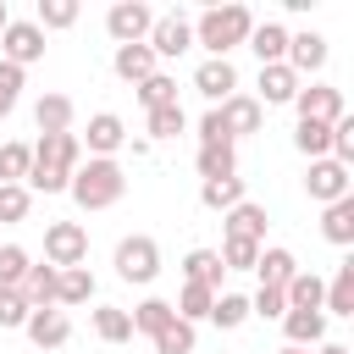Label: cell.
I'll use <instances>...</instances> for the list:
<instances>
[{"mask_svg": "<svg viewBox=\"0 0 354 354\" xmlns=\"http://www.w3.org/2000/svg\"><path fill=\"white\" fill-rule=\"evenodd\" d=\"M83 155V144H77V133H39V144H33V166H28V194L39 188V194H66V183H72V171L83 166L77 160Z\"/></svg>", "mask_w": 354, "mask_h": 354, "instance_id": "cell-1", "label": "cell"}, {"mask_svg": "<svg viewBox=\"0 0 354 354\" xmlns=\"http://www.w3.org/2000/svg\"><path fill=\"white\" fill-rule=\"evenodd\" d=\"M66 194H72L83 210H105V205H116V199L127 194V177H122V166H116V160H88V166H77V171H72Z\"/></svg>", "mask_w": 354, "mask_h": 354, "instance_id": "cell-2", "label": "cell"}, {"mask_svg": "<svg viewBox=\"0 0 354 354\" xmlns=\"http://www.w3.org/2000/svg\"><path fill=\"white\" fill-rule=\"evenodd\" d=\"M249 28H254L249 6H216V11H205L194 22V44H205L210 55H227V50H238L249 39Z\"/></svg>", "mask_w": 354, "mask_h": 354, "instance_id": "cell-3", "label": "cell"}, {"mask_svg": "<svg viewBox=\"0 0 354 354\" xmlns=\"http://www.w3.org/2000/svg\"><path fill=\"white\" fill-rule=\"evenodd\" d=\"M155 271H160V243L149 232H133L116 243V277L122 282H155Z\"/></svg>", "mask_w": 354, "mask_h": 354, "instance_id": "cell-4", "label": "cell"}, {"mask_svg": "<svg viewBox=\"0 0 354 354\" xmlns=\"http://www.w3.org/2000/svg\"><path fill=\"white\" fill-rule=\"evenodd\" d=\"M83 260H88V232H83L77 221H55V227H44V266L66 271V266H83Z\"/></svg>", "mask_w": 354, "mask_h": 354, "instance_id": "cell-5", "label": "cell"}, {"mask_svg": "<svg viewBox=\"0 0 354 354\" xmlns=\"http://www.w3.org/2000/svg\"><path fill=\"white\" fill-rule=\"evenodd\" d=\"M348 166H337L332 155L326 160H310V177H304V194L315 199V205H337V199H348Z\"/></svg>", "mask_w": 354, "mask_h": 354, "instance_id": "cell-6", "label": "cell"}, {"mask_svg": "<svg viewBox=\"0 0 354 354\" xmlns=\"http://www.w3.org/2000/svg\"><path fill=\"white\" fill-rule=\"evenodd\" d=\"M194 88H199L210 105H221V100H232V94H238V66H232L227 55H205V61H199V72H194Z\"/></svg>", "mask_w": 354, "mask_h": 354, "instance_id": "cell-7", "label": "cell"}, {"mask_svg": "<svg viewBox=\"0 0 354 354\" xmlns=\"http://www.w3.org/2000/svg\"><path fill=\"white\" fill-rule=\"evenodd\" d=\"M0 61H11V66H33L39 55H44V33H39V22H6V33H0Z\"/></svg>", "mask_w": 354, "mask_h": 354, "instance_id": "cell-8", "label": "cell"}, {"mask_svg": "<svg viewBox=\"0 0 354 354\" xmlns=\"http://www.w3.org/2000/svg\"><path fill=\"white\" fill-rule=\"evenodd\" d=\"M293 105H299V122H343V94L332 88V83H310V88H299L293 94Z\"/></svg>", "mask_w": 354, "mask_h": 354, "instance_id": "cell-9", "label": "cell"}, {"mask_svg": "<svg viewBox=\"0 0 354 354\" xmlns=\"http://www.w3.org/2000/svg\"><path fill=\"white\" fill-rule=\"evenodd\" d=\"M105 28H111V39H116V44H144V33L155 28V17H149V6H138V0H122V6H111Z\"/></svg>", "mask_w": 354, "mask_h": 354, "instance_id": "cell-10", "label": "cell"}, {"mask_svg": "<svg viewBox=\"0 0 354 354\" xmlns=\"http://www.w3.org/2000/svg\"><path fill=\"white\" fill-rule=\"evenodd\" d=\"M149 50H155V61H160V55L177 61L183 50H194V22H188V17H155V28H149Z\"/></svg>", "mask_w": 354, "mask_h": 354, "instance_id": "cell-11", "label": "cell"}, {"mask_svg": "<svg viewBox=\"0 0 354 354\" xmlns=\"http://www.w3.org/2000/svg\"><path fill=\"white\" fill-rule=\"evenodd\" d=\"M22 332L33 337V348H61L66 337H72V321H66V310H28V321H22Z\"/></svg>", "mask_w": 354, "mask_h": 354, "instance_id": "cell-12", "label": "cell"}, {"mask_svg": "<svg viewBox=\"0 0 354 354\" xmlns=\"http://www.w3.org/2000/svg\"><path fill=\"white\" fill-rule=\"evenodd\" d=\"M216 116H221V127H227L232 144H238L243 133H260V100H254V94H232V100H221Z\"/></svg>", "mask_w": 354, "mask_h": 354, "instance_id": "cell-13", "label": "cell"}, {"mask_svg": "<svg viewBox=\"0 0 354 354\" xmlns=\"http://www.w3.org/2000/svg\"><path fill=\"white\" fill-rule=\"evenodd\" d=\"M122 144H127V127H122V116H116V111L88 116V155H94V160H111Z\"/></svg>", "mask_w": 354, "mask_h": 354, "instance_id": "cell-14", "label": "cell"}, {"mask_svg": "<svg viewBox=\"0 0 354 354\" xmlns=\"http://www.w3.org/2000/svg\"><path fill=\"white\" fill-rule=\"evenodd\" d=\"M282 61L293 66V77L321 72V66H326V39H321V33H288V55H282Z\"/></svg>", "mask_w": 354, "mask_h": 354, "instance_id": "cell-15", "label": "cell"}, {"mask_svg": "<svg viewBox=\"0 0 354 354\" xmlns=\"http://www.w3.org/2000/svg\"><path fill=\"white\" fill-rule=\"evenodd\" d=\"M293 94H299V77H293L288 61L260 66V100H266V105H293Z\"/></svg>", "mask_w": 354, "mask_h": 354, "instance_id": "cell-16", "label": "cell"}, {"mask_svg": "<svg viewBox=\"0 0 354 354\" xmlns=\"http://www.w3.org/2000/svg\"><path fill=\"white\" fill-rule=\"evenodd\" d=\"M55 277H61L55 266H28V277L17 282L22 304H28V310H50V304H55Z\"/></svg>", "mask_w": 354, "mask_h": 354, "instance_id": "cell-17", "label": "cell"}, {"mask_svg": "<svg viewBox=\"0 0 354 354\" xmlns=\"http://www.w3.org/2000/svg\"><path fill=\"white\" fill-rule=\"evenodd\" d=\"M221 221H227V238H238V243H260V238H266V210H260V205H249V199H243V205H232Z\"/></svg>", "mask_w": 354, "mask_h": 354, "instance_id": "cell-18", "label": "cell"}, {"mask_svg": "<svg viewBox=\"0 0 354 354\" xmlns=\"http://www.w3.org/2000/svg\"><path fill=\"white\" fill-rule=\"evenodd\" d=\"M282 332H288L293 348H310V343L326 337V315H321V310H288V315H282Z\"/></svg>", "mask_w": 354, "mask_h": 354, "instance_id": "cell-19", "label": "cell"}, {"mask_svg": "<svg viewBox=\"0 0 354 354\" xmlns=\"http://www.w3.org/2000/svg\"><path fill=\"white\" fill-rule=\"evenodd\" d=\"M249 50L260 55V66L282 61V55H288V28H282V22H254V28H249Z\"/></svg>", "mask_w": 354, "mask_h": 354, "instance_id": "cell-20", "label": "cell"}, {"mask_svg": "<svg viewBox=\"0 0 354 354\" xmlns=\"http://www.w3.org/2000/svg\"><path fill=\"white\" fill-rule=\"evenodd\" d=\"M116 77H127V83L155 77V50L149 44H116Z\"/></svg>", "mask_w": 354, "mask_h": 354, "instance_id": "cell-21", "label": "cell"}, {"mask_svg": "<svg viewBox=\"0 0 354 354\" xmlns=\"http://www.w3.org/2000/svg\"><path fill=\"white\" fill-rule=\"evenodd\" d=\"M33 122L39 133H72V94H44L33 105Z\"/></svg>", "mask_w": 354, "mask_h": 354, "instance_id": "cell-22", "label": "cell"}, {"mask_svg": "<svg viewBox=\"0 0 354 354\" xmlns=\"http://www.w3.org/2000/svg\"><path fill=\"white\" fill-rule=\"evenodd\" d=\"M199 177H238V144H199Z\"/></svg>", "mask_w": 354, "mask_h": 354, "instance_id": "cell-23", "label": "cell"}, {"mask_svg": "<svg viewBox=\"0 0 354 354\" xmlns=\"http://www.w3.org/2000/svg\"><path fill=\"white\" fill-rule=\"evenodd\" d=\"M88 299H94L88 266H66V271L55 277V310H61V304H88Z\"/></svg>", "mask_w": 354, "mask_h": 354, "instance_id": "cell-24", "label": "cell"}, {"mask_svg": "<svg viewBox=\"0 0 354 354\" xmlns=\"http://www.w3.org/2000/svg\"><path fill=\"white\" fill-rule=\"evenodd\" d=\"M254 271H260V288H288V277L299 271V260H293L288 249H260Z\"/></svg>", "mask_w": 354, "mask_h": 354, "instance_id": "cell-25", "label": "cell"}, {"mask_svg": "<svg viewBox=\"0 0 354 354\" xmlns=\"http://www.w3.org/2000/svg\"><path fill=\"white\" fill-rule=\"evenodd\" d=\"M321 277L315 271H293L288 277V288H282V299H288V310H321Z\"/></svg>", "mask_w": 354, "mask_h": 354, "instance_id": "cell-26", "label": "cell"}, {"mask_svg": "<svg viewBox=\"0 0 354 354\" xmlns=\"http://www.w3.org/2000/svg\"><path fill=\"white\" fill-rule=\"evenodd\" d=\"M293 149L310 155V160H326V155H332V127H326V122H299V127H293Z\"/></svg>", "mask_w": 354, "mask_h": 354, "instance_id": "cell-27", "label": "cell"}, {"mask_svg": "<svg viewBox=\"0 0 354 354\" xmlns=\"http://www.w3.org/2000/svg\"><path fill=\"white\" fill-rule=\"evenodd\" d=\"M321 315H354V266L332 277V288L321 293Z\"/></svg>", "mask_w": 354, "mask_h": 354, "instance_id": "cell-28", "label": "cell"}, {"mask_svg": "<svg viewBox=\"0 0 354 354\" xmlns=\"http://www.w3.org/2000/svg\"><path fill=\"white\" fill-rule=\"evenodd\" d=\"M210 304H216V288L183 282V293H177V304H171V310H177V321H188V326H194V321H205V315H210Z\"/></svg>", "mask_w": 354, "mask_h": 354, "instance_id": "cell-29", "label": "cell"}, {"mask_svg": "<svg viewBox=\"0 0 354 354\" xmlns=\"http://www.w3.org/2000/svg\"><path fill=\"white\" fill-rule=\"evenodd\" d=\"M199 199L210 205V210H232V205H243V177H216V183H199Z\"/></svg>", "mask_w": 354, "mask_h": 354, "instance_id": "cell-30", "label": "cell"}, {"mask_svg": "<svg viewBox=\"0 0 354 354\" xmlns=\"http://www.w3.org/2000/svg\"><path fill=\"white\" fill-rule=\"evenodd\" d=\"M321 232H326V243H354V199H337V205H326V216H321Z\"/></svg>", "mask_w": 354, "mask_h": 354, "instance_id": "cell-31", "label": "cell"}, {"mask_svg": "<svg viewBox=\"0 0 354 354\" xmlns=\"http://www.w3.org/2000/svg\"><path fill=\"white\" fill-rule=\"evenodd\" d=\"M94 337H100V343H127V337H133V321H127V310H116V304H100V310H94Z\"/></svg>", "mask_w": 354, "mask_h": 354, "instance_id": "cell-32", "label": "cell"}, {"mask_svg": "<svg viewBox=\"0 0 354 354\" xmlns=\"http://www.w3.org/2000/svg\"><path fill=\"white\" fill-rule=\"evenodd\" d=\"M205 321H216L221 332H232V326H243L249 321V299L243 293H216V304H210V315Z\"/></svg>", "mask_w": 354, "mask_h": 354, "instance_id": "cell-33", "label": "cell"}, {"mask_svg": "<svg viewBox=\"0 0 354 354\" xmlns=\"http://www.w3.org/2000/svg\"><path fill=\"white\" fill-rule=\"evenodd\" d=\"M149 343H155V354H194V326L171 315V321H166V326H160Z\"/></svg>", "mask_w": 354, "mask_h": 354, "instance_id": "cell-34", "label": "cell"}, {"mask_svg": "<svg viewBox=\"0 0 354 354\" xmlns=\"http://www.w3.org/2000/svg\"><path fill=\"white\" fill-rule=\"evenodd\" d=\"M183 271H188V282L216 288V282H221V254H216V249H194V254L183 260Z\"/></svg>", "mask_w": 354, "mask_h": 354, "instance_id": "cell-35", "label": "cell"}, {"mask_svg": "<svg viewBox=\"0 0 354 354\" xmlns=\"http://www.w3.org/2000/svg\"><path fill=\"white\" fill-rule=\"evenodd\" d=\"M171 315H177V310H171L166 299H144V304H138V310H133L127 321H133V332H144V337H155V332H160V326H166Z\"/></svg>", "mask_w": 354, "mask_h": 354, "instance_id": "cell-36", "label": "cell"}, {"mask_svg": "<svg viewBox=\"0 0 354 354\" xmlns=\"http://www.w3.org/2000/svg\"><path fill=\"white\" fill-rule=\"evenodd\" d=\"M33 149L28 144H0V183H28Z\"/></svg>", "mask_w": 354, "mask_h": 354, "instance_id": "cell-37", "label": "cell"}, {"mask_svg": "<svg viewBox=\"0 0 354 354\" xmlns=\"http://www.w3.org/2000/svg\"><path fill=\"white\" fill-rule=\"evenodd\" d=\"M39 33H50V28H72L77 22V0H39Z\"/></svg>", "mask_w": 354, "mask_h": 354, "instance_id": "cell-38", "label": "cell"}, {"mask_svg": "<svg viewBox=\"0 0 354 354\" xmlns=\"http://www.w3.org/2000/svg\"><path fill=\"white\" fill-rule=\"evenodd\" d=\"M138 100H144V111H160V105H177V83H171L166 72H155V77H144V83H138Z\"/></svg>", "mask_w": 354, "mask_h": 354, "instance_id": "cell-39", "label": "cell"}, {"mask_svg": "<svg viewBox=\"0 0 354 354\" xmlns=\"http://www.w3.org/2000/svg\"><path fill=\"white\" fill-rule=\"evenodd\" d=\"M183 127H188L183 105H160V111H149V133H144V138H149V144H155V138H177Z\"/></svg>", "mask_w": 354, "mask_h": 354, "instance_id": "cell-40", "label": "cell"}, {"mask_svg": "<svg viewBox=\"0 0 354 354\" xmlns=\"http://www.w3.org/2000/svg\"><path fill=\"white\" fill-rule=\"evenodd\" d=\"M221 271H254V260H260V243H238V238H221Z\"/></svg>", "mask_w": 354, "mask_h": 354, "instance_id": "cell-41", "label": "cell"}, {"mask_svg": "<svg viewBox=\"0 0 354 354\" xmlns=\"http://www.w3.org/2000/svg\"><path fill=\"white\" fill-rule=\"evenodd\" d=\"M28 266H33V260H28L22 243H0V288H17V282L28 277Z\"/></svg>", "mask_w": 354, "mask_h": 354, "instance_id": "cell-42", "label": "cell"}, {"mask_svg": "<svg viewBox=\"0 0 354 354\" xmlns=\"http://www.w3.org/2000/svg\"><path fill=\"white\" fill-rule=\"evenodd\" d=\"M28 205H33V194L22 183H0V221H22Z\"/></svg>", "mask_w": 354, "mask_h": 354, "instance_id": "cell-43", "label": "cell"}, {"mask_svg": "<svg viewBox=\"0 0 354 354\" xmlns=\"http://www.w3.org/2000/svg\"><path fill=\"white\" fill-rule=\"evenodd\" d=\"M17 94H22V66H11V61H0V122L17 111Z\"/></svg>", "mask_w": 354, "mask_h": 354, "instance_id": "cell-44", "label": "cell"}, {"mask_svg": "<svg viewBox=\"0 0 354 354\" xmlns=\"http://www.w3.org/2000/svg\"><path fill=\"white\" fill-rule=\"evenodd\" d=\"M249 315H266V321H282V315H288V299H282V288H260V293L249 299Z\"/></svg>", "mask_w": 354, "mask_h": 354, "instance_id": "cell-45", "label": "cell"}, {"mask_svg": "<svg viewBox=\"0 0 354 354\" xmlns=\"http://www.w3.org/2000/svg\"><path fill=\"white\" fill-rule=\"evenodd\" d=\"M332 160L337 166H354V127H348V116L332 122Z\"/></svg>", "mask_w": 354, "mask_h": 354, "instance_id": "cell-46", "label": "cell"}, {"mask_svg": "<svg viewBox=\"0 0 354 354\" xmlns=\"http://www.w3.org/2000/svg\"><path fill=\"white\" fill-rule=\"evenodd\" d=\"M22 321H28L22 293H17V288H0V326H22Z\"/></svg>", "mask_w": 354, "mask_h": 354, "instance_id": "cell-47", "label": "cell"}, {"mask_svg": "<svg viewBox=\"0 0 354 354\" xmlns=\"http://www.w3.org/2000/svg\"><path fill=\"white\" fill-rule=\"evenodd\" d=\"M321 354H354V348H343V343H321Z\"/></svg>", "mask_w": 354, "mask_h": 354, "instance_id": "cell-48", "label": "cell"}, {"mask_svg": "<svg viewBox=\"0 0 354 354\" xmlns=\"http://www.w3.org/2000/svg\"><path fill=\"white\" fill-rule=\"evenodd\" d=\"M6 22H11V11H6V0H0V33H6Z\"/></svg>", "mask_w": 354, "mask_h": 354, "instance_id": "cell-49", "label": "cell"}, {"mask_svg": "<svg viewBox=\"0 0 354 354\" xmlns=\"http://www.w3.org/2000/svg\"><path fill=\"white\" fill-rule=\"evenodd\" d=\"M277 354H304V348H293V343H288V348H277Z\"/></svg>", "mask_w": 354, "mask_h": 354, "instance_id": "cell-50", "label": "cell"}]
</instances>
